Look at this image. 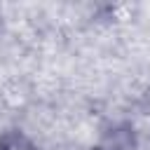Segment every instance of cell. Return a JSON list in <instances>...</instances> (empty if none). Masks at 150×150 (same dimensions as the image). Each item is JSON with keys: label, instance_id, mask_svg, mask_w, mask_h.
Instances as JSON below:
<instances>
[{"label": "cell", "instance_id": "1", "mask_svg": "<svg viewBox=\"0 0 150 150\" xmlns=\"http://www.w3.org/2000/svg\"><path fill=\"white\" fill-rule=\"evenodd\" d=\"M141 134L131 120H115L98 129L91 150H138Z\"/></svg>", "mask_w": 150, "mask_h": 150}, {"label": "cell", "instance_id": "2", "mask_svg": "<svg viewBox=\"0 0 150 150\" xmlns=\"http://www.w3.org/2000/svg\"><path fill=\"white\" fill-rule=\"evenodd\" d=\"M0 150H42V148L23 129L9 127V129L0 131Z\"/></svg>", "mask_w": 150, "mask_h": 150}, {"label": "cell", "instance_id": "3", "mask_svg": "<svg viewBox=\"0 0 150 150\" xmlns=\"http://www.w3.org/2000/svg\"><path fill=\"white\" fill-rule=\"evenodd\" d=\"M0 28H2V9H0Z\"/></svg>", "mask_w": 150, "mask_h": 150}]
</instances>
